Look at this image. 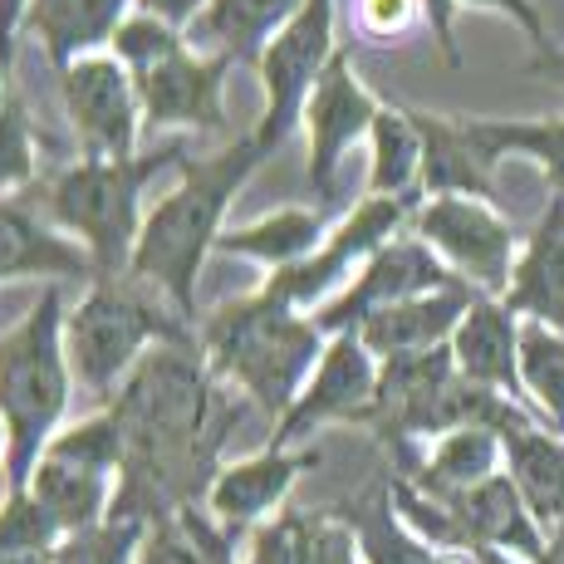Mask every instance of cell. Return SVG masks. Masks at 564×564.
Here are the masks:
<instances>
[{
	"instance_id": "cell-32",
	"label": "cell",
	"mask_w": 564,
	"mask_h": 564,
	"mask_svg": "<svg viewBox=\"0 0 564 564\" xmlns=\"http://www.w3.org/2000/svg\"><path fill=\"white\" fill-rule=\"evenodd\" d=\"M520 378L535 393V403L545 408L550 427L564 432V334L530 319L520 329Z\"/></svg>"
},
{
	"instance_id": "cell-20",
	"label": "cell",
	"mask_w": 564,
	"mask_h": 564,
	"mask_svg": "<svg viewBox=\"0 0 564 564\" xmlns=\"http://www.w3.org/2000/svg\"><path fill=\"white\" fill-rule=\"evenodd\" d=\"M305 0H212L192 20V45L206 59H260L265 45L300 15Z\"/></svg>"
},
{
	"instance_id": "cell-15",
	"label": "cell",
	"mask_w": 564,
	"mask_h": 564,
	"mask_svg": "<svg viewBox=\"0 0 564 564\" xmlns=\"http://www.w3.org/2000/svg\"><path fill=\"white\" fill-rule=\"evenodd\" d=\"M221 59H206L182 45L167 59L133 74L148 128H221Z\"/></svg>"
},
{
	"instance_id": "cell-36",
	"label": "cell",
	"mask_w": 564,
	"mask_h": 564,
	"mask_svg": "<svg viewBox=\"0 0 564 564\" xmlns=\"http://www.w3.org/2000/svg\"><path fill=\"white\" fill-rule=\"evenodd\" d=\"M35 172V143H30V123L20 99H6L0 108V187H20Z\"/></svg>"
},
{
	"instance_id": "cell-39",
	"label": "cell",
	"mask_w": 564,
	"mask_h": 564,
	"mask_svg": "<svg viewBox=\"0 0 564 564\" xmlns=\"http://www.w3.org/2000/svg\"><path fill=\"white\" fill-rule=\"evenodd\" d=\"M462 6H486V10H501V15H511L520 30L530 35V45L535 50H550V35H545V20L535 15V6L530 0H462Z\"/></svg>"
},
{
	"instance_id": "cell-22",
	"label": "cell",
	"mask_w": 564,
	"mask_h": 564,
	"mask_svg": "<svg viewBox=\"0 0 564 564\" xmlns=\"http://www.w3.org/2000/svg\"><path fill=\"white\" fill-rule=\"evenodd\" d=\"M15 275H54V280H84L94 275V256L84 246H69L40 226V216L25 202H0V280Z\"/></svg>"
},
{
	"instance_id": "cell-25",
	"label": "cell",
	"mask_w": 564,
	"mask_h": 564,
	"mask_svg": "<svg viewBox=\"0 0 564 564\" xmlns=\"http://www.w3.org/2000/svg\"><path fill=\"white\" fill-rule=\"evenodd\" d=\"M251 564H354V535L344 520L285 511L256 535Z\"/></svg>"
},
{
	"instance_id": "cell-35",
	"label": "cell",
	"mask_w": 564,
	"mask_h": 564,
	"mask_svg": "<svg viewBox=\"0 0 564 564\" xmlns=\"http://www.w3.org/2000/svg\"><path fill=\"white\" fill-rule=\"evenodd\" d=\"M138 540V520H108L99 530H84L54 555V564H128V550Z\"/></svg>"
},
{
	"instance_id": "cell-8",
	"label": "cell",
	"mask_w": 564,
	"mask_h": 564,
	"mask_svg": "<svg viewBox=\"0 0 564 564\" xmlns=\"http://www.w3.org/2000/svg\"><path fill=\"white\" fill-rule=\"evenodd\" d=\"M334 54H339L334 50V0H305L300 15L290 20L265 45V54L256 59L260 79H265V94H270V108L256 128V143L265 148V153H275V148L295 133L314 84L329 69Z\"/></svg>"
},
{
	"instance_id": "cell-26",
	"label": "cell",
	"mask_w": 564,
	"mask_h": 564,
	"mask_svg": "<svg viewBox=\"0 0 564 564\" xmlns=\"http://www.w3.org/2000/svg\"><path fill=\"white\" fill-rule=\"evenodd\" d=\"M300 466H305V457H285L280 447H270L265 457L231 466V471H221L212 481V491H206L212 496V511L221 520H231V525H246V520L270 511V506L290 491V481L300 476Z\"/></svg>"
},
{
	"instance_id": "cell-13",
	"label": "cell",
	"mask_w": 564,
	"mask_h": 564,
	"mask_svg": "<svg viewBox=\"0 0 564 564\" xmlns=\"http://www.w3.org/2000/svg\"><path fill=\"white\" fill-rule=\"evenodd\" d=\"M305 108H310V187H314V197L329 206L334 172H339L344 153H349L354 138H359L364 128H373V118H378V104L368 99L364 84L354 79V69H349V50H339L329 59V69L319 74Z\"/></svg>"
},
{
	"instance_id": "cell-12",
	"label": "cell",
	"mask_w": 564,
	"mask_h": 564,
	"mask_svg": "<svg viewBox=\"0 0 564 564\" xmlns=\"http://www.w3.org/2000/svg\"><path fill=\"white\" fill-rule=\"evenodd\" d=\"M447 285H457V280L437 265V256L422 241H388L383 251L368 256L364 275L344 290L339 305H329L314 324L329 334H354L364 319H373L378 310H393L417 295H437V290H447Z\"/></svg>"
},
{
	"instance_id": "cell-23",
	"label": "cell",
	"mask_w": 564,
	"mask_h": 564,
	"mask_svg": "<svg viewBox=\"0 0 564 564\" xmlns=\"http://www.w3.org/2000/svg\"><path fill=\"white\" fill-rule=\"evenodd\" d=\"M128 0H30V35L45 45L54 69H69L74 54L104 45L108 35H118Z\"/></svg>"
},
{
	"instance_id": "cell-44",
	"label": "cell",
	"mask_w": 564,
	"mask_h": 564,
	"mask_svg": "<svg viewBox=\"0 0 564 564\" xmlns=\"http://www.w3.org/2000/svg\"><path fill=\"white\" fill-rule=\"evenodd\" d=\"M530 69L535 74H545V79H555V84H564V50H535V59H530Z\"/></svg>"
},
{
	"instance_id": "cell-28",
	"label": "cell",
	"mask_w": 564,
	"mask_h": 564,
	"mask_svg": "<svg viewBox=\"0 0 564 564\" xmlns=\"http://www.w3.org/2000/svg\"><path fill=\"white\" fill-rule=\"evenodd\" d=\"M319 236H324V216L290 206V212H275V216H265V221L241 226V231H226L216 246H221L226 256H251L260 265L285 270V265H295V260H310Z\"/></svg>"
},
{
	"instance_id": "cell-41",
	"label": "cell",
	"mask_w": 564,
	"mask_h": 564,
	"mask_svg": "<svg viewBox=\"0 0 564 564\" xmlns=\"http://www.w3.org/2000/svg\"><path fill=\"white\" fill-rule=\"evenodd\" d=\"M452 6H457V0H422V10H427V20H432V35H437V45H442V54H447V64H462L457 35H452Z\"/></svg>"
},
{
	"instance_id": "cell-21",
	"label": "cell",
	"mask_w": 564,
	"mask_h": 564,
	"mask_svg": "<svg viewBox=\"0 0 564 564\" xmlns=\"http://www.w3.org/2000/svg\"><path fill=\"white\" fill-rule=\"evenodd\" d=\"M501 305L511 314H530V319L564 334V197L550 202L545 221L535 226V236H530L525 256H520Z\"/></svg>"
},
{
	"instance_id": "cell-43",
	"label": "cell",
	"mask_w": 564,
	"mask_h": 564,
	"mask_svg": "<svg viewBox=\"0 0 564 564\" xmlns=\"http://www.w3.org/2000/svg\"><path fill=\"white\" fill-rule=\"evenodd\" d=\"M206 6H212V0H143V10H148V15L167 20L172 30H177V25H187V20H197Z\"/></svg>"
},
{
	"instance_id": "cell-17",
	"label": "cell",
	"mask_w": 564,
	"mask_h": 564,
	"mask_svg": "<svg viewBox=\"0 0 564 564\" xmlns=\"http://www.w3.org/2000/svg\"><path fill=\"white\" fill-rule=\"evenodd\" d=\"M471 305H476V295L457 280V285L437 290V295H417V300H403V305H393V310H378L373 319L359 324V339H364L368 354H378V359L427 354L457 329Z\"/></svg>"
},
{
	"instance_id": "cell-14",
	"label": "cell",
	"mask_w": 564,
	"mask_h": 564,
	"mask_svg": "<svg viewBox=\"0 0 564 564\" xmlns=\"http://www.w3.org/2000/svg\"><path fill=\"white\" fill-rule=\"evenodd\" d=\"M373 393H378V373H373V364H368L364 339L339 334V339L324 349V359H319V368H314V383L305 388V398H295V408L280 417L275 447L305 437V432L319 427V422H344V417L368 422Z\"/></svg>"
},
{
	"instance_id": "cell-24",
	"label": "cell",
	"mask_w": 564,
	"mask_h": 564,
	"mask_svg": "<svg viewBox=\"0 0 564 564\" xmlns=\"http://www.w3.org/2000/svg\"><path fill=\"white\" fill-rule=\"evenodd\" d=\"M501 447L511 457V481L520 501L530 506L535 525L560 530L564 525V442L540 432L535 422L501 432Z\"/></svg>"
},
{
	"instance_id": "cell-11",
	"label": "cell",
	"mask_w": 564,
	"mask_h": 564,
	"mask_svg": "<svg viewBox=\"0 0 564 564\" xmlns=\"http://www.w3.org/2000/svg\"><path fill=\"white\" fill-rule=\"evenodd\" d=\"M417 197H422V187L403 192V197H368L359 212L334 231L329 246H319L310 260H295V265L275 270V275L265 280V290L280 300H290V305H310L314 295H324V290L354 265V260H368L373 251H383L388 236H393L398 226H403V216L417 206Z\"/></svg>"
},
{
	"instance_id": "cell-4",
	"label": "cell",
	"mask_w": 564,
	"mask_h": 564,
	"mask_svg": "<svg viewBox=\"0 0 564 564\" xmlns=\"http://www.w3.org/2000/svg\"><path fill=\"white\" fill-rule=\"evenodd\" d=\"M69 403V359H64V295L50 285L40 305L0 339V422L10 437V496L25 491L40 466L50 427Z\"/></svg>"
},
{
	"instance_id": "cell-37",
	"label": "cell",
	"mask_w": 564,
	"mask_h": 564,
	"mask_svg": "<svg viewBox=\"0 0 564 564\" xmlns=\"http://www.w3.org/2000/svg\"><path fill=\"white\" fill-rule=\"evenodd\" d=\"M138 564H202V545L192 540V530L182 520H158Z\"/></svg>"
},
{
	"instance_id": "cell-6",
	"label": "cell",
	"mask_w": 564,
	"mask_h": 564,
	"mask_svg": "<svg viewBox=\"0 0 564 564\" xmlns=\"http://www.w3.org/2000/svg\"><path fill=\"white\" fill-rule=\"evenodd\" d=\"M69 329V364L89 393H108L123 378V368H133L143 359V344L158 339H192L187 319L162 314V305L138 290L133 275L123 280H94L89 295L64 314Z\"/></svg>"
},
{
	"instance_id": "cell-47",
	"label": "cell",
	"mask_w": 564,
	"mask_h": 564,
	"mask_svg": "<svg viewBox=\"0 0 564 564\" xmlns=\"http://www.w3.org/2000/svg\"><path fill=\"white\" fill-rule=\"evenodd\" d=\"M0 108H6V94H0Z\"/></svg>"
},
{
	"instance_id": "cell-9",
	"label": "cell",
	"mask_w": 564,
	"mask_h": 564,
	"mask_svg": "<svg viewBox=\"0 0 564 564\" xmlns=\"http://www.w3.org/2000/svg\"><path fill=\"white\" fill-rule=\"evenodd\" d=\"M64 104L79 128L89 162H128L138 158V89L133 74L113 54H89L64 69Z\"/></svg>"
},
{
	"instance_id": "cell-10",
	"label": "cell",
	"mask_w": 564,
	"mask_h": 564,
	"mask_svg": "<svg viewBox=\"0 0 564 564\" xmlns=\"http://www.w3.org/2000/svg\"><path fill=\"white\" fill-rule=\"evenodd\" d=\"M417 236L447 251L486 295H506L511 290V246L516 226H506L486 202L471 197H432L417 212Z\"/></svg>"
},
{
	"instance_id": "cell-1",
	"label": "cell",
	"mask_w": 564,
	"mask_h": 564,
	"mask_svg": "<svg viewBox=\"0 0 564 564\" xmlns=\"http://www.w3.org/2000/svg\"><path fill=\"white\" fill-rule=\"evenodd\" d=\"M123 432V491L113 520H172L202 491H212V462L231 412L212 393L202 349L192 339H167L133 364L123 393L108 408Z\"/></svg>"
},
{
	"instance_id": "cell-40",
	"label": "cell",
	"mask_w": 564,
	"mask_h": 564,
	"mask_svg": "<svg viewBox=\"0 0 564 564\" xmlns=\"http://www.w3.org/2000/svg\"><path fill=\"white\" fill-rule=\"evenodd\" d=\"M182 525L192 530V540L202 545V564H231V545H226L221 535H216L212 525L197 516V511H182Z\"/></svg>"
},
{
	"instance_id": "cell-30",
	"label": "cell",
	"mask_w": 564,
	"mask_h": 564,
	"mask_svg": "<svg viewBox=\"0 0 564 564\" xmlns=\"http://www.w3.org/2000/svg\"><path fill=\"white\" fill-rule=\"evenodd\" d=\"M349 520H354V530H359V540H364L368 564H437L432 560V550H422L417 540L398 525L393 486L373 481L368 491H359L349 501Z\"/></svg>"
},
{
	"instance_id": "cell-31",
	"label": "cell",
	"mask_w": 564,
	"mask_h": 564,
	"mask_svg": "<svg viewBox=\"0 0 564 564\" xmlns=\"http://www.w3.org/2000/svg\"><path fill=\"white\" fill-rule=\"evenodd\" d=\"M373 197H403V192H417L422 172V138L412 128L408 113H393V108H378L373 118Z\"/></svg>"
},
{
	"instance_id": "cell-2",
	"label": "cell",
	"mask_w": 564,
	"mask_h": 564,
	"mask_svg": "<svg viewBox=\"0 0 564 564\" xmlns=\"http://www.w3.org/2000/svg\"><path fill=\"white\" fill-rule=\"evenodd\" d=\"M270 153L251 138L221 148L216 158L187 167V177L162 197L143 221V236H138L133 251V280H148V285L162 290V300L172 305L177 319H192V305H197V275L202 260L221 241V216L231 206L236 187L265 162Z\"/></svg>"
},
{
	"instance_id": "cell-38",
	"label": "cell",
	"mask_w": 564,
	"mask_h": 564,
	"mask_svg": "<svg viewBox=\"0 0 564 564\" xmlns=\"http://www.w3.org/2000/svg\"><path fill=\"white\" fill-rule=\"evenodd\" d=\"M417 6H422V0H364L359 20H364L368 30H378V35H398V30L412 25Z\"/></svg>"
},
{
	"instance_id": "cell-45",
	"label": "cell",
	"mask_w": 564,
	"mask_h": 564,
	"mask_svg": "<svg viewBox=\"0 0 564 564\" xmlns=\"http://www.w3.org/2000/svg\"><path fill=\"white\" fill-rule=\"evenodd\" d=\"M540 564H564V525L550 530V545H545V560Z\"/></svg>"
},
{
	"instance_id": "cell-33",
	"label": "cell",
	"mask_w": 564,
	"mask_h": 564,
	"mask_svg": "<svg viewBox=\"0 0 564 564\" xmlns=\"http://www.w3.org/2000/svg\"><path fill=\"white\" fill-rule=\"evenodd\" d=\"M59 525L30 491H15L0 511V564H54Z\"/></svg>"
},
{
	"instance_id": "cell-3",
	"label": "cell",
	"mask_w": 564,
	"mask_h": 564,
	"mask_svg": "<svg viewBox=\"0 0 564 564\" xmlns=\"http://www.w3.org/2000/svg\"><path fill=\"white\" fill-rule=\"evenodd\" d=\"M202 354L216 373L236 378L265 417H285L295 408V388L319 359V324L305 319L290 300L260 290L212 314L202 329Z\"/></svg>"
},
{
	"instance_id": "cell-5",
	"label": "cell",
	"mask_w": 564,
	"mask_h": 564,
	"mask_svg": "<svg viewBox=\"0 0 564 564\" xmlns=\"http://www.w3.org/2000/svg\"><path fill=\"white\" fill-rule=\"evenodd\" d=\"M177 162V148H162L153 158L128 162H89L59 172L50 187H40V202L50 206L54 221L74 226L84 236V251L94 256V280H123L133 270V251L143 221H138V197L158 167Z\"/></svg>"
},
{
	"instance_id": "cell-34",
	"label": "cell",
	"mask_w": 564,
	"mask_h": 564,
	"mask_svg": "<svg viewBox=\"0 0 564 564\" xmlns=\"http://www.w3.org/2000/svg\"><path fill=\"white\" fill-rule=\"evenodd\" d=\"M182 50V35L167 25V20H158V15H133V20H123L118 25V35H113V59L118 64H128V69H148V64H158V59H167V54H177Z\"/></svg>"
},
{
	"instance_id": "cell-7",
	"label": "cell",
	"mask_w": 564,
	"mask_h": 564,
	"mask_svg": "<svg viewBox=\"0 0 564 564\" xmlns=\"http://www.w3.org/2000/svg\"><path fill=\"white\" fill-rule=\"evenodd\" d=\"M118 466H123V432H118L113 412H104V417L79 422L74 432L50 442V452L30 476V496L45 506L59 530L84 535V530H99L108 481Z\"/></svg>"
},
{
	"instance_id": "cell-46",
	"label": "cell",
	"mask_w": 564,
	"mask_h": 564,
	"mask_svg": "<svg viewBox=\"0 0 564 564\" xmlns=\"http://www.w3.org/2000/svg\"><path fill=\"white\" fill-rule=\"evenodd\" d=\"M0 437H6V422H0Z\"/></svg>"
},
{
	"instance_id": "cell-29",
	"label": "cell",
	"mask_w": 564,
	"mask_h": 564,
	"mask_svg": "<svg viewBox=\"0 0 564 564\" xmlns=\"http://www.w3.org/2000/svg\"><path fill=\"white\" fill-rule=\"evenodd\" d=\"M466 138L476 153L496 167L501 153H525L550 172L555 197H564V118H545V123H496V118H466Z\"/></svg>"
},
{
	"instance_id": "cell-27",
	"label": "cell",
	"mask_w": 564,
	"mask_h": 564,
	"mask_svg": "<svg viewBox=\"0 0 564 564\" xmlns=\"http://www.w3.org/2000/svg\"><path fill=\"white\" fill-rule=\"evenodd\" d=\"M496 452H501V437L486 432V427L447 432L442 447L432 452V462L412 471V486H417L422 496H432V501H452V496L491 481L496 476Z\"/></svg>"
},
{
	"instance_id": "cell-42",
	"label": "cell",
	"mask_w": 564,
	"mask_h": 564,
	"mask_svg": "<svg viewBox=\"0 0 564 564\" xmlns=\"http://www.w3.org/2000/svg\"><path fill=\"white\" fill-rule=\"evenodd\" d=\"M25 15H30V0H0V69H6L10 54H15V30Z\"/></svg>"
},
{
	"instance_id": "cell-16",
	"label": "cell",
	"mask_w": 564,
	"mask_h": 564,
	"mask_svg": "<svg viewBox=\"0 0 564 564\" xmlns=\"http://www.w3.org/2000/svg\"><path fill=\"white\" fill-rule=\"evenodd\" d=\"M452 511L462 530V550H516L525 560H545V540H540V525L530 516V506L520 501L511 476H491V481L471 486V491L442 501Z\"/></svg>"
},
{
	"instance_id": "cell-19",
	"label": "cell",
	"mask_w": 564,
	"mask_h": 564,
	"mask_svg": "<svg viewBox=\"0 0 564 564\" xmlns=\"http://www.w3.org/2000/svg\"><path fill=\"white\" fill-rule=\"evenodd\" d=\"M408 118L422 138V192H432V197L496 202L491 162L476 153V143L466 138V123L422 113V108H408Z\"/></svg>"
},
{
	"instance_id": "cell-18",
	"label": "cell",
	"mask_w": 564,
	"mask_h": 564,
	"mask_svg": "<svg viewBox=\"0 0 564 564\" xmlns=\"http://www.w3.org/2000/svg\"><path fill=\"white\" fill-rule=\"evenodd\" d=\"M452 354H457V373L471 378V383L511 393V398L525 393V378H520V324L501 300L476 295V305L457 324Z\"/></svg>"
}]
</instances>
